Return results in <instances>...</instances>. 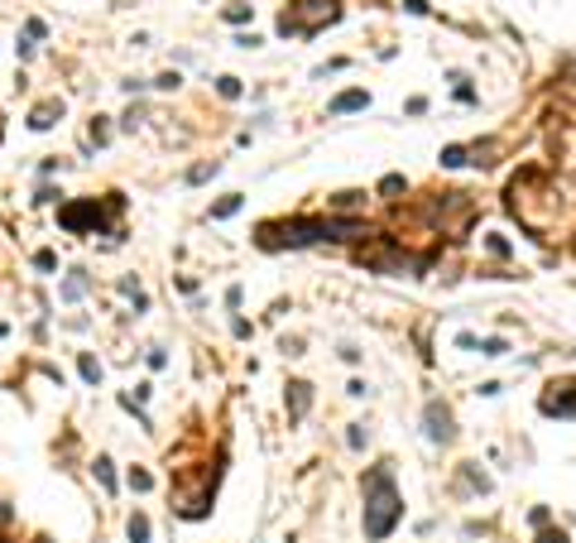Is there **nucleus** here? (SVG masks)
<instances>
[{"label":"nucleus","instance_id":"obj_5","mask_svg":"<svg viewBox=\"0 0 576 543\" xmlns=\"http://www.w3.org/2000/svg\"><path fill=\"white\" fill-rule=\"evenodd\" d=\"M115 212H120V198L111 193L106 202H68L63 212H58V221L68 226V231H87V226H96V231H106L111 221H115Z\"/></svg>","mask_w":576,"mask_h":543},{"label":"nucleus","instance_id":"obj_4","mask_svg":"<svg viewBox=\"0 0 576 543\" xmlns=\"http://www.w3.org/2000/svg\"><path fill=\"white\" fill-rule=\"evenodd\" d=\"M211 490H216V466H197V476L178 471V495H173L178 515L183 520H202L211 510Z\"/></svg>","mask_w":576,"mask_h":543},{"label":"nucleus","instance_id":"obj_22","mask_svg":"<svg viewBox=\"0 0 576 543\" xmlns=\"http://www.w3.org/2000/svg\"><path fill=\"white\" fill-rule=\"evenodd\" d=\"M480 356H504V341H499V336H490V341H480Z\"/></svg>","mask_w":576,"mask_h":543},{"label":"nucleus","instance_id":"obj_9","mask_svg":"<svg viewBox=\"0 0 576 543\" xmlns=\"http://www.w3.org/2000/svg\"><path fill=\"white\" fill-rule=\"evenodd\" d=\"M288 404H293V419H303L307 404H312V390H307L303 380H293V385H288Z\"/></svg>","mask_w":576,"mask_h":543},{"label":"nucleus","instance_id":"obj_7","mask_svg":"<svg viewBox=\"0 0 576 543\" xmlns=\"http://www.w3.org/2000/svg\"><path fill=\"white\" fill-rule=\"evenodd\" d=\"M538 409H543L548 419H576V380L548 385V394L538 399Z\"/></svg>","mask_w":576,"mask_h":543},{"label":"nucleus","instance_id":"obj_6","mask_svg":"<svg viewBox=\"0 0 576 543\" xmlns=\"http://www.w3.org/2000/svg\"><path fill=\"white\" fill-rule=\"evenodd\" d=\"M356 260L361 265H370V269H380V274H399V269H423L418 260H408L403 250H394L389 240H380V245H361L356 250Z\"/></svg>","mask_w":576,"mask_h":543},{"label":"nucleus","instance_id":"obj_8","mask_svg":"<svg viewBox=\"0 0 576 543\" xmlns=\"http://www.w3.org/2000/svg\"><path fill=\"white\" fill-rule=\"evenodd\" d=\"M428 437H432V442H452V437H457L452 414H447L442 404H428Z\"/></svg>","mask_w":576,"mask_h":543},{"label":"nucleus","instance_id":"obj_21","mask_svg":"<svg viewBox=\"0 0 576 543\" xmlns=\"http://www.w3.org/2000/svg\"><path fill=\"white\" fill-rule=\"evenodd\" d=\"M226 19H231V24H245V19H250V5H231Z\"/></svg>","mask_w":576,"mask_h":543},{"label":"nucleus","instance_id":"obj_1","mask_svg":"<svg viewBox=\"0 0 576 543\" xmlns=\"http://www.w3.org/2000/svg\"><path fill=\"white\" fill-rule=\"evenodd\" d=\"M370 236V226L356 217H317V221H265L255 231L260 250H284V245H322V240H361Z\"/></svg>","mask_w":576,"mask_h":543},{"label":"nucleus","instance_id":"obj_10","mask_svg":"<svg viewBox=\"0 0 576 543\" xmlns=\"http://www.w3.org/2000/svg\"><path fill=\"white\" fill-rule=\"evenodd\" d=\"M58 115H63V102H44V106L29 115V125H34V130H48V125H53Z\"/></svg>","mask_w":576,"mask_h":543},{"label":"nucleus","instance_id":"obj_15","mask_svg":"<svg viewBox=\"0 0 576 543\" xmlns=\"http://www.w3.org/2000/svg\"><path fill=\"white\" fill-rule=\"evenodd\" d=\"M461 164H466V149H461V144L442 149V169H461Z\"/></svg>","mask_w":576,"mask_h":543},{"label":"nucleus","instance_id":"obj_25","mask_svg":"<svg viewBox=\"0 0 576 543\" xmlns=\"http://www.w3.org/2000/svg\"><path fill=\"white\" fill-rule=\"evenodd\" d=\"M403 10H413V15H428V0H403Z\"/></svg>","mask_w":576,"mask_h":543},{"label":"nucleus","instance_id":"obj_12","mask_svg":"<svg viewBox=\"0 0 576 543\" xmlns=\"http://www.w3.org/2000/svg\"><path fill=\"white\" fill-rule=\"evenodd\" d=\"M236 212H240V193H231V198H221V202H216V207H211V217H216V221L236 217Z\"/></svg>","mask_w":576,"mask_h":543},{"label":"nucleus","instance_id":"obj_20","mask_svg":"<svg viewBox=\"0 0 576 543\" xmlns=\"http://www.w3.org/2000/svg\"><path fill=\"white\" fill-rule=\"evenodd\" d=\"M149 486H154L149 471H130V490H149Z\"/></svg>","mask_w":576,"mask_h":543},{"label":"nucleus","instance_id":"obj_18","mask_svg":"<svg viewBox=\"0 0 576 543\" xmlns=\"http://www.w3.org/2000/svg\"><path fill=\"white\" fill-rule=\"evenodd\" d=\"M380 193H384V198H394V193H403V178H399V173H389V178H380Z\"/></svg>","mask_w":576,"mask_h":543},{"label":"nucleus","instance_id":"obj_17","mask_svg":"<svg viewBox=\"0 0 576 543\" xmlns=\"http://www.w3.org/2000/svg\"><path fill=\"white\" fill-rule=\"evenodd\" d=\"M216 92H221L226 102H236V97H240V82H236V77H221V82H216Z\"/></svg>","mask_w":576,"mask_h":543},{"label":"nucleus","instance_id":"obj_3","mask_svg":"<svg viewBox=\"0 0 576 543\" xmlns=\"http://www.w3.org/2000/svg\"><path fill=\"white\" fill-rule=\"evenodd\" d=\"M336 15H341L336 0H298V5H288L284 15H279V34H288V39H307V34H317L322 24H332Z\"/></svg>","mask_w":576,"mask_h":543},{"label":"nucleus","instance_id":"obj_24","mask_svg":"<svg viewBox=\"0 0 576 543\" xmlns=\"http://www.w3.org/2000/svg\"><path fill=\"white\" fill-rule=\"evenodd\" d=\"M34 265H39V269H53L58 260H53V250H39V255H34Z\"/></svg>","mask_w":576,"mask_h":543},{"label":"nucleus","instance_id":"obj_13","mask_svg":"<svg viewBox=\"0 0 576 543\" xmlns=\"http://www.w3.org/2000/svg\"><path fill=\"white\" fill-rule=\"evenodd\" d=\"M130 543H149V520L144 515H130Z\"/></svg>","mask_w":576,"mask_h":543},{"label":"nucleus","instance_id":"obj_11","mask_svg":"<svg viewBox=\"0 0 576 543\" xmlns=\"http://www.w3.org/2000/svg\"><path fill=\"white\" fill-rule=\"evenodd\" d=\"M361 106H370L365 92H341V97L332 102V115H346V111H361Z\"/></svg>","mask_w":576,"mask_h":543},{"label":"nucleus","instance_id":"obj_16","mask_svg":"<svg viewBox=\"0 0 576 543\" xmlns=\"http://www.w3.org/2000/svg\"><path fill=\"white\" fill-rule=\"evenodd\" d=\"M96 481H101L106 490H115V471H111V461H106V457H96Z\"/></svg>","mask_w":576,"mask_h":543},{"label":"nucleus","instance_id":"obj_26","mask_svg":"<svg viewBox=\"0 0 576 543\" xmlns=\"http://www.w3.org/2000/svg\"><path fill=\"white\" fill-rule=\"evenodd\" d=\"M538 543H567V534H543Z\"/></svg>","mask_w":576,"mask_h":543},{"label":"nucleus","instance_id":"obj_23","mask_svg":"<svg viewBox=\"0 0 576 543\" xmlns=\"http://www.w3.org/2000/svg\"><path fill=\"white\" fill-rule=\"evenodd\" d=\"M485 245H490V255H509V240H499V236H490Z\"/></svg>","mask_w":576,"mask_h":543},{"label":"nucleus","instance_id":"obj_19","mask_svg":"<svg viewBox=\"0 0 576 543\" xmlns=\"http://www.w3.org/2000/svg\"><path fill=\"white\" fill-rule=\"evenodd\" d=\"M82 380H101V365H96V356H82Z\"/></svg>","mask_w":576,"mask_h":543},{"label":"nucleus","instance_id":"obj_14","mask_svg":"<svg viewBox=\"0 0 576 543\" xmlns=\"http://www.w3.org/2000/svg\"><path fill=\"white\" fill-rule=\"evenodd\" d=\"M82 294H87V279H82V269H77V274H73V279L63 284V298L73 303V298H82Z\"/></svg>","mask_w":576,"mask_h":543},{"label":"nucleus","instance_id":"obj_2","mask_svg":"<svg viewBox=\"0 0 576 543\" xmlns=\"http://www.w3.org/2000/svg\"><path fill=\"white\" fill-rule=\"evenodd\" d=\"M399 515H403V500L394 490V476H389V466H375L365 476V539L370 543L389 539L394 524H399Z\"/></svg>","mask_w":576,"mask_h":543}]
</instances>
